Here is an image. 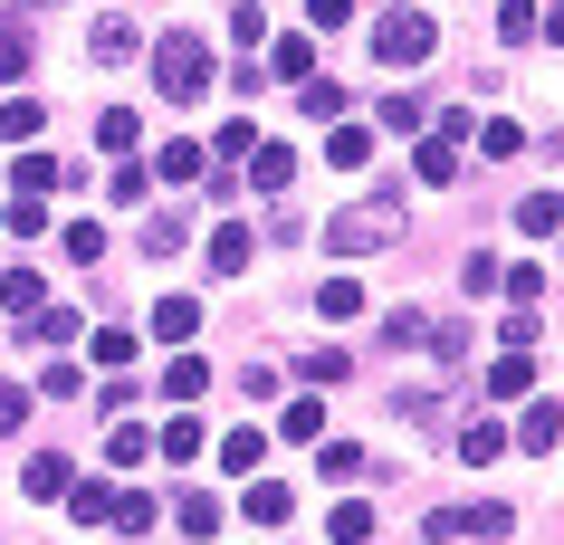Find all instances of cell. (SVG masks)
<instances>
[{
  "label": "cell",
  "mask_w": 564,
  "mask_h": 545,
  "mask_svg": "<svg viewBox=\"0 0 564 545\" xmlns=\"http://www.w3.org/2000/svg\"><path fill=\"white\" fill-rule=\"evenodd\" d=\"M306 20H316V30H345V20H355V0H306Z\"/></svg>",
  "instance_id": "46"
},
{
  "label": "cell",
  "mask_w": 564,
  "mask_h": 545,
  "mask_svg": "<svg viewBox=\"0 0 564 545\" xmlns=\"http://www.w3.org/2000/svg\"><path fill=\"white\" fill-rule=\"evenodd\" d=\"M326 479H364V450H355V440H326Z\"/></svg>",
  "instance_id": "45"
},
{
  "label": "cell",
  "mask_w": 564,
  "mask_h": 545,
  "mask_svg": "<svg viewBox=\"0 0 564 545\" xmlns=\"http://www.w3.org/2000/svg\"><path fill=\"white\" fill-rule=\"evenodd\" d=\"M431 48H441L431 10H383V20H373V58H383V67H421Z\"/></svg>",
  "instance_id": "3"
},
{
  "label": "cell",
  "mask_w": 564,
  "mask_h": 545,
  "mask_svg": "<svg viewBox=\"0 0 564 545\" xmlns=\"http://www.w3.org/2000/svg\"><path fill=\"white\" fill-rule=\"evenodd\" d=\"M326 536H335V545H364V536H373V508H364V498H345V508H335V526H326Z\"/></svg>",
  "instance_id": "32"
},
{
  "label": "cell",
  "mask_w": 564,
  "mask_h": 545,
  "mask_svg": "<svg viewBox=\"0 0 564 545\" xmlns=\"http://www.w3.org/2000/svg\"><path fill=\"white\" fill-rule=\"evenodd\" d=\"M259 430H220V469H230V479H249V469H259Z\"/></svg>",
  "instance_id": "25"
},
{
  "label": "cell",
  "mask_w": 564,
  "mask_h": 545,
  "mask_svg": "<svg viewBox=\"0 0 564 545\" xmlns=\"http://www.w3.org/2000/svg\"><path fill=\"white\" fill-rule=\"evenodd\" d=\"M383 124H392V134H421V124H431V106H421V96H383Z\"/></svg>",
  "instance_id": "35"
},
{
  "label": "cell",
  "mask_w": 564,
  "mask_h": 545,
  "mask_svg": "<svg viewBox=\"0 0 564 545\" xmlns=\"http://www.w3.org/2000/svg\"><path fill=\"white\" fill-rule=\"evenodd\" d=\"M58 508L77 516V526H106V516H116V488H67Z\"/></svg>",
  "instance_id": "26"
},
{
  "label": "cell",
  "mask_w": 564,
  "mask_h": 545,
  "mask_svg": "<svg viewBox=\"0 0 564 545\" xmlns=\"http://www.w3.org/2000/svg\"><path fill=\"white\" fill-rule=\"evenodd\" d=\"M87 58H96V67L134 58V20H96V30H87Z\"/></svg>",
  "instance_id": "16"
},
{
  "label": "cell",
  "mask_w": 564,
  "mask_h": 545,
  "mask_svg": "<svg viewBox=\"0 0 564 545\" xmlns=\"http://www.w3.org/2000/svg\"><path fill=\"white\" fill-rule=\"evenodd\" d=\"M67 259H77V269H96V259H106V230H96V220H67Z\"/></svg>",
  "instance_id": "33"
},
{
  "label": "cell",
  "mask_w": 564,
  "mask_h": 545,
  "mask_svg": "<svg viewBox=\"0 0 564 545\" xmlns=\"http://www.w3.org/2000/svg\"><path fill=\"white\" fill-rule=\"evenodd\" d=\"M153 173H163V182H202L210 153H202V144H163V163H153Z\"/></svg>",
  "instance_id": "28"
},
{
  "label": "cell",
  "mask_w": 564,
  "mask_h": 545,
  "mask_svg": "<svg viewBox=\"0 0 564 545\" xmlns=\"http://www.w3.org/2000/svg\"><path fill=\"white\" fill-rule=\"evenodd\" d=\"M10 230H20V240H39V230H48V201H39V192H20V201H10Z\"/></svg>",
  "instance_id": "40"
},
{
  "label": "cell",
  "mask_w": 564,
  "mask_h": 545,
  "mask_svg": "<svg viewBox=\"0 0 564 545\" xmlns=\"http://www.w3.org/2000/svg\"><path fill=\"white\" fill-rule=\"evenodd\" d=\"M249 173H259L268 192H288V182H297V153L288 144H249Z\"/></svg>",
  "instance_id": "19"
},
{
  "label": "cell",
  "mask_w": 564,
  "mask_h": 545,
  "mask_svg": "<svg viewBox=\"0 0 564 545\" xmlns=\"http://www.w3.org/2000/svg\"><path fill=\"white\" fill-rule=\"evenodd\" d=\"M210 144H220V163H249V144H259V134H249V124L230 116V124H220V134H210Z\"/></svg>",
  "instance_id": "44"
},
{
  "label": "cell",
  "mask_w": 564,
  "mask_h": 545,
  "mask_svg": "<svg viewBox=\"0 0 564 545\" xmlns=\"http://www.w3.org/2000/svg\"><path fill=\"white\" fill-rule=\"evenodd\" d=\"M564 440V402H527L517 412V450H555Z\"/></svg>",
  "instance_id": "8"
},
{
  "label": "cell",
  "mask_w": 564,
  "mask_h": 545,
  "mask_svg": "<svg viewBox=\"0 0 564 545\" xmlns=\"http://www.w3.org/2000/svg\"><path fill=\"white\" fill-rule=\"evenodd\" d=\"M297 116L335 124V116H345V87H335V77H297Z\"/></svg>",
  "instance_id": "17"
},
{
  "label": "cell",
  "mask_w": 564,
  "mask_h": 545,
  "mask_svg": "<svg viewBox=\"0 0 564 545\" xmlns=\"http://www.w3.org/2000/svg\"><path fill=\"white\" fill-rule=\"evenodd\" d=\"M498 287H507V306H535V297H545V269L527 259V269H517V277H498Z\"/></svg>",
  "instance_id": "43"
},
{
  "label": "cell",
  "mask_w": 564,
  "mask_h": 545,
  "mask_svg": "<svg viewBox=\"0 0 564 545\" xmlns=\"http://www.w3.org/2000/svg\"><path fill=\"white\" fill-rule=\"evenodd\" d=\"M478 144L498 153V163H517V153H527V134H517V124H507V116H498V124H478Z\"/></svg>",
  "instance_id": "41"
},
{
  "label": "cell",
  "mask_w": 564,
  "mask_h": 545,
  "mask_svg": "<svg viewBox=\"0 0 564 545\" xmlns=\"http://www.w3.org/2000/svg\"><path fill=\"white\" fill-rule=\"evenodd\" d=\"M153 335H163V345H192V335H202V297H163L153 306Z\"/></svg>",
  "instance_id": "10"
},
{
  "label": "cell",
  "mask_w": 564,
  "mask_h": 545,
  "mask_svg": "<svg viewBox=\"0 0 564 545\" xmlns=\"http://www.w3.org/2000/svg\"><path fill=\"white\" fill-rule=\"evenodd\" d=\"M316 316H326V326H355V316H364V287H355V277H326V287H316Z\"/></svg>",
  "instance_id": "15"
},
{
  "label": "cell",
  "mask_w": 564,
  "mask_h": 545,
  "mask_svg": "<svg viewBox=\"0 0 564 545\" xmlns=\"http://www.w3.org/2000/svg\"><path fill=\"white\" fill-rule=\"evenodd\" d=\"M517 230H527V240H555V230H564V201H555V192H527V201H517Z\"/></svg>",
  "instance_id": "13"
},
{
  "label": "cell",
  "mask_w": 564,
  "mask_h": 545,
  "mask_svg": "<svg viewBox=\"0 0 564 545\" xmlns=\"http://www.w3.org/2000/svg\"><path fill=\"white\" fill-rule=\"evenodd\" d=\"M421 182H459V153H449L441 134H421Z\"/></svg>",
  "instance_id": "34"
},
{
  "label": "cell",
  "mask_w": 564,
  "mask_h": 545,
  "mask_svg": "<svg viewBox=\"0 0 564 545\" xmlns=\"http://www.w3.org/2000/svg\"><path fill=\"white\" fill-rule=\"evenodd\" d=\"M507 526H517V508H507V498H478V508H431V516H421V536H431V545H449V536H507Z\"/></svg>",
  "instance_id": "4"
},
{
  "label": "cell",
  "mask_w": 564,
  "mask_h": 545,
  "mask_svg": "<svg viewBox=\"0 0 564 545\" xmlns=\"http://www.w3.org/2000/svg\"><path fill=\"white\" fill-rule=\"evenodd\" d=\"M173 526H182V536H220V498H210V488H182Z\"/></svg>",
  "instance_id": "11"
},
{
  "label": "cell",
  "mask_w": 564,
  "mask_h": 545,
  "mask_svg": "<svg viewBox=\"0 0 564 545\" xmlns=\"http://www.w3.org/2000/svg\"><path fill=\"white\" fill-rule=\"evenodd\" d=\"M210 269H220V277L249 269V230H239V220H220V230H210Z\"/></svg>",
  "instance_id": "24"
},
{
  "label": "cell",
  "mask_w": 564,
  "mask_h": 545,
  "mask_svg": "<svg viewBox=\"0 0 564 545\" xmlns=\"http://www.w3.org/2000/svg\"><path fill=\"white\" fill-rule=\"evenodd\" d=\"M163 393H173V402H202V393H210V363H202V355H173Z\"/></svg>",
  "instance_id": "21"
},
{
  "label": "cell",
  "mask_w": 564,
  "mask_h": 545,
  "mask_svg": "<svg viewBox=\"0 0 564 545\" xmlns=\"http://www.w3.org/2000/svg\"><path fill=\"white\" fill-rule=\"evenodd\" d=\"M30 335L48 345V355H58L67 335H87V316H67V306H39V316H30Z\"/></svg>",
  "instance_id": "27"
},
{
  "label": "cell",
  "mask_w": 564,
  "mask_h": 545,
  "mask_svg": "<svg viewBox=\"0 0 564 545\" xmlns=\"http://www.w3.org/2000/svg\"><path fill=\"white\" fill-rule=\"evenodd\" d=\"M392 240H402V201H392V192H383V201H345V211L326 220L335 259H373V249H392Z\"/></svg>",
  "instance_id": "1"
},
{
  "label": "cell",
  "mask_w": 564,
  "mask_h": 545,
  "mask_svg": "<svg viewBox=\"0 0 564 545\" xmlns=\"http://www.w3.org/2000/svg\"><path fill=\"white\" fill-rule=\"evenodd\" d=\"M20 77H30V30L10 20V30H0V87H20Z\"/></svg>",
  "instance_id": "29"
},
{
  "label": "cell",
  "mask_w": 564,
  "mask_h": 545,
  "mask_svg": "<svg viewBox=\"0 0 564 545\" xmlns=\"http://www.w3.org/2000/svg\"><path fill=\"white\" fill-rule=\"evenodd\" d=\"M144 249H153V259H173V249H182V220L173 211H144Z\"/></svg>",
  "instance_id": "37"
},
{
  "label": "cell",
  "mask_w": 564,
  "mask_h": 545,
  "mask_svg": "<svg viewBox=\"0 0 564 545\" xmlns=\"http://www.w3.org/2000/svg\"><path fill=\"white\" fill-rule=\"evenodd\" d=\"M153 516H163V508L134 488V498H116V516H106V526H124V536H153Z\"/></svg>",
  "instance_id": "31"
},
{
  "label": "cell",
  "mask_w": 564,
  "mask_h": 545,
  "mask_svg": "<svg viewBox=\"0 0 564 545\" xmlns=\"http://www.w3.org/2000/svg\"><path fill=\"white\" fill-rule=\"evenodd\" d=\"M498 450H507V422H469L459 430V459H469V469H488Z\"/></svg>",
  "instance_id": "23"
},
{
  "label": "cell",
  "mask_w": 564,
  "mask_h": 545,
  "mask_svg": "<svg viewBox=\"0 0 564 545\" xmlns=\"http://www.w3.org/2000/svg\"><path fill=\"white\" fill-rule=\"evenodd\" d=\"M278 77H288V87H297V77H316V48H306V39H278Z\"/></svg>",
  "instance_id": "39"
},
{
  "label": "cell",
  "mask_w": 564,
  "mask_h": 545,
  "mask_svg": "<svg viewBox=\"0 0 564 545\" xmlns=\"http://www.w3.org/2000/svg\"><path fill=\"white\" fill-rule=\"evenodd\" d=\"M153 87L173 96V106H192V96L210 87V39L202 30H163V48H153Z\"/></svg>",
  "instance_id": "2"
},
{
  "label": "cell",
  "mask_w": 564,
  "mask_h": 545,
  "mask_svg": "<svg viewBox=\"0 0 564 545\" xmlns=\"http://www.w3.org/2000/svg\"><path fill=\"white\" fill-rule=\"evenodd\" d=\"M39 124H48L39 96H10V106H0V134H10V144H39Z\"/></svg>",
  "instance_id": "18"
},
{
  "label": "cell",
  "mask_w": 564,
  "mask_h": 545,
  "mask_svg": "<svg viewBox=\"0 0 564 545\" xmlns=\"http://www.w3.org/2000/svg\"><path fill=\"white\" fill-rule=\"evenodd\" d=\"M278 430H288V440H326V402H288Z\"/></svg>",
  "instance_id": "30"
},
{
  "label": "cell",
  "mask_w": 564,
  "mask_h": 545,
  "mask_svg": "<svg viewBox=\"0 0 564 545\" xmlns=\"http://www.w3.org/2000/svg\"><path fill=\"white\" fill-rule=\"evenodd\" d=\"M249 516H259V526H288V516H297V488L259 479V488H249Z\"/></svg>",
  "instance_id": "20"
},
{
  "label": "cell",
  "mask_w": 564,
  "mask_h": 545,
  "mask_svg": "<svg viewBox=\"0 0 564 545\" xmlns=\"http://www.w3.org/2000/svg\"><path fill=\"white\" fill-rule=\"evenodd\" d=\"M535 39H555V48H564V10H555V20H535Z\"/></svg>",
  "instance_id": "47"
},
{
  "label": "cell",
  "mask_w": 564,
  "mask_h": 545,
  "mask_svg": "<svg viewBox=\"0 0 564 545\" xmlns=\"http://www.w3.org/2000/svg\"><path fill=\"white\" fill-rule=\"evenodd\" d=\"M96 144H106V153H134V116H124V106H106V116H96Z\"/></svg>",
  "instance_id": "36"
},
{
  "label": "cell",
  "mask_w": 564,
  "mask_h": 545,
  "mask_svg": "<svg viewBox=\"0 0 564 545\" xmlns=\"http://www.w3.org/2000/svg\"><path fill=\"white\" fill-rule=\"evenodd\" d=\"M0 306H10V316H39V306H48V277H39V269H10V277H0Z\"/></svg>",
  "instance_id": "14"
},
{
  "label": "cell",
  "mask_w": 564,
  "mask_h": 545,
  "mask_svg": "<svg viewBox=\"0 0 564 545\" xmlns=\"http://www.w3.org/2000/svg\"><path fill=\"white\" fill-rule=\"evenodd\" d=\"M153 450H163V459H202V422H173L163 440H153Z\"/></svg>",
  "instance_id": "42"
},
{
  "label": "cell",
  "mask_w": 564,
  "mask_h": 545,
  "mask_svg": "<svg viewBox=\"0 0 564 545\" xmlns=\"http://www.w3.org/2000/svg\"><path fill=\"white\" fill-rule=\"evenodd\" d=\"M10 182L48 201V192H58V182H67V163H58V153H39V144H20V163H10Z\"/></svg>",
  "instance_id": "9"
},
{
  "label": "cell",
  "mask_w": 564,
  "mask_h": 545,
  "mask_svg": "<svg viewBox=\"0 0 564 545\" xmlns=\"http://www.w3.org/2000/svg\"><path fill=\"white\" fill-rule=\"evenodd\" d=\"M488 393H498V402H527L535 393V355H527V345H507V355L488 363Z\"/></svg>",
  "instance_id": "5"
},
{
  "label": "cell",
  "mask_w": 564,
  "mask_h": 545,
  "mask_svg": "<svg viewBox=\"0 0 564 545\" xmlns=\"http://www.w3.org/2000/svg\"><path fill=\"white\" fill-rule=\"evenodd\" d=\"M30 412H39V402L20 393V383H0V440H10V430H30Z\"/></svg>",
  "instance_id": "38"
},
{
  "label": "cell",
  "mask_w": 564,
  "mask_h": 545,
  "mask_svg": "<svg viewBox=\"0 0 564 545\" xmlns=\"http://www.w3.org/2000/svg\"><path fill=\"white\" fill-rule=\"evenodd\" d=\"M20 488H30L39 508H58L67 488H77V469H67V459H58V450H39V459H30V469H20Z\"/></svg>",
  "instance_id": "6"
},
{
  "label": "cell",
  "mask_w": 564,
  "mask_h": 545,
  "mask_svg": "<svg viewBox=\"0 0 564 545\" xmlns=\"http://www.w3.org/2000/svg\"><path fill=\"white\" fill-rule=\"evenodd\" d=\"M106 459H116V469H144V459H153V430L116 422V430H106Z\"/></svg>",
  "instance_id": "22"
},
{
  "label": "cell",
  "mask_w": 564,
  "mask_h": 545,
  "mask_svg": "<svg viewBox=\"0 0 564 545\" xmlns=\"http://www.w3.org/2000/svg\"><path fill=\"white\" fill-rule=\"evenodd\" d=\"M326 153H335V173H364V163H373V134H364V124H345V116H335Z\"/></svg>",
  "instance_id": "12"
},
{
  "label": "cell",
  "mask_w": 564,
  "mask_h": 545,
  "mask_svg": "<svg viewBox=\"0 0 564 545\" xmlns=\"http://www.w3.org/2000/svg\"><path fill=\"white\" fill-rule=\"evenodd\" d=\"M144 192H153L144 153H116V173H106V201H116V211H144Z\"/></svg>",
  "instance_id": "7"
}]
</instances>
